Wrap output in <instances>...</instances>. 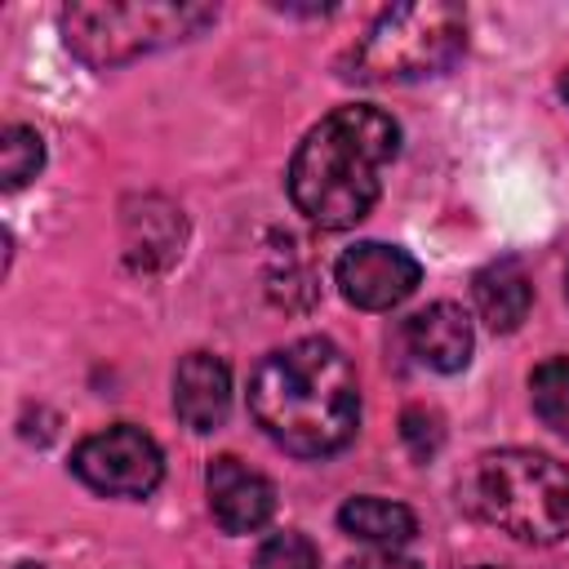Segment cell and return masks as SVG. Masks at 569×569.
<instances>
[{
  "label": "cell",
  "mask_w": 569,
  "mask_h": 569,
  "mask_svg": "<svg viewBox=\"0 0 569 569\" xmlns=\"http://www.w3.org/2000/svg\"><path fill=\"white\" fill-rule=\"evenodd\" d=\"M249 413L280 449L325 458L356 436V369L329 338H298L258 360L249 378Z\"/></svg>",
  "instance_id": "cell-1"
},
{
  "label": "cell",
  "mask_w": 569,
  "mask_h": 569,
  "mask_svg": "<svg viewBox=\"0 0 569 569\" xmlns=\"http://www.w3.org/2000/svg\"><path fill=\"white\" fill-rule=\"evenodd\" d=\"M400 151V129L378 107L329 111L293 151L289 196L316 227H356L382 187V164Z\"/></svg>",
  "instance_id": "cell-2"
},
{
  "label": "cell",
  "mask_w": 569,
  "mask_h": 569,
  "mask_svg": "<svg viewBox=\"0 0 569 569\" xmlns=\"http://www.w3.org/2000/svg\"><path fill=\"white\" fill-rule=\"evenodd\" d=\"M467 502L520 542L569 538V467L538 449L485 453L467 476Z\"/></svg>",
  "instance_id": "cell-3"
},
{
  "label": "cell",
  "mask_w": 569,
  "mask_h": 569,
  "mask_svg": "<svg viewBox=\"0 0 569 569\" xmlns=\"http://www.w3.org/2000/svg\"><path fill=\"white\" fill-rule=\"evenodd\" d=\"M467 49V18L458 4H396L360 36L347 76L360 84H409L440 76Z\"/></svg>",
  "instance_id": "cell-4"
},
{
  "label": "cell",
  "mask_w": 569,
  "mask_h": 569,
  "mask_svg": "<svg viewBox=\"0 0 569 569\" xmlns=\"http://www.w3.org/2000/svg\"><path fill=\"white\" fill-rule=\"evenodd\" d=\"M213 22L209 4H169V0H133V4H67L62 36L76 58L89 67H116L138 53L164 49L173 40L196 36Z\"/></svg>",
  "instance_id": "cell-5"
},
{
  "label": "cell",
  "mask_w": 569,
  "mask_h": 569,
  "mask_svg": "<svg viewBox=\"0 0 569 569\" xmlns=\"http://www.w3.org/2000/svg\"><path fill=\"white\" fill-rule=\"evenodd\" d=\"M71 471L98 489V493H111V498H147L160 476H164V458L156 449V440L142 431V427H107V431H93L76 445L71 453Z\"/></svg>",
  "instance_id": "cell-6"
},
{
  "label": "cell",
  "mask_w": 569,
  "mask_h": 569,
  "mask_svg": "<svg viewBox=\"0 0 569 569\" xmlns=\"http://www.w3.org/2000/svg\"><path fill=\"white\" fill-rule=\"evenodd\" d=\"M333 280L342 289V298L351 307H365V311H387L396 302H405L418 280H422V267L413 253L396 249V244H378V240H365L356 249H347L333 267Z\"/></svg>",
  "instance_id": "cell-7"
},
{
  "label": "cell",
  "mask_w": 569,
  "mask_h": 569,
  "mask_svg": "<svg viewBox=\"0 0 569 569\" xmlns=\"http://www.w3.org/2000/svg\"><path fill=\"white\" fill-rule=\"evenodd\" d=\"M204 489H209V511L227 533H253L276 511V485L231 453L209 462Z\"/></svg>",
  "instance_id": "cell-8"
},
{
  "label": "cell",
  "mask_w": 569,
  "mask_h": 569,
  "mask_svg": "<svg viewBox=\"0 0 569 569\" xmlns=\"http://www.w3.org/2000/svg\"><path fill=\"white\" fill-rule=\"evenodd\" d=\"M231 409V373L218 356L209 351H191L178 360L173 373V413L191 427V431H213L227 422Z\"/></svg>",
  "instance_id": "cell-9"
},
{
  "label": "cell",
  "mask_w": 569,
  "mask_h": 569,
  "mask_svg": "<svg viewBox=\"0 0 569 569\" xmlns=\"http://www.w3.org/2000/svg\"><path fill=\"white\" fill-rule=\"evenodd\" d=\"M409 351L440 373H458L471 360V320L458 302H431L405 325Z\"/></svg>",
  "instance_id": "cell-10"
},
{
  "label": "cell",
  "mask_w": 569,
  "mask_h": 569,
  "mask_svg": "<svg viewBox=\"0 0 569 569\" xmlns=\"http://www.w3.org/2000/svg\"><path fill=\"white\" fill-rule=\"evenodd\" d=\"M471 298H476L480 320L493 333H511V329H520V320L533 307V280H529V271L516 258H498L485 271H476Z\"/></svg>",
  "instance_id": "cell-11"
},
{
  "label": "cell",
  "mask_w": 569,
  "mask_h": 569,
  "mask_svg": "<svg viewBox=\"0 0 569 569\" xmlns=\"http://www.w3.org/2000/svg\"><path fill=\"white\" fill-rule=\"evenodd\" d=\"M338 525H342V533L365 538L373 547H400L418 529L413 511L400 507V502H387V498H351V502H342Z\"/></svg>",
  "instance_id": "cell-12"
},
{
  "label": "cell",
  "mask_w": 569,
  "mask_h": 569,
  "mask_svg": "<svg viewBox=\"0 0 569 569\" xmlns=\"http://www.w3.org/2000/svg\"><path fill=\"white\" fill-rule=\"evenodd\" d=\"M124 227H129V240H124L129 258L142 262V267H151V258L169 262L178 253V244H182V218L160 200H142V209L129 213Z\"/></svg>",
  "instance_id": "cell-13"
},
{
  "label": "cell",
  "mask_w": 569,
  "mask_h": 569,
  "mask_svg": "<svg viewBox=\"0 0 569 569\" xmlns=\"http://www.w3.org/2000/svg\"><path fill=\"white\" fill-rule=\"evenodd\" d=\"M529 396H533V413H538L556 436H569V360H565V356L542 360V365L529 373Z\"/></svg>",
  "instance_id": "cell-14"
},
{
  "label": "cell",
  "mask_w": 569,
  "mask_h": 569,
  "mask_svg": "<svg viewBox=\"0 0 569 569\" xmlns=\"http://www.w3.org/2000/svg\"><path fill=\"white\" fill-rule=\"evenodd\" d=\"M40 164H44V142H40V133L27 129V124L4 129V142H0V178H4V187L18 191L22 182H31V178L40 173Z\"/></svg>",
  "instance_id": "cell-15"
},
{
  "label": "cell",
  "mask_w": 569,
  "mask_h": 569,
  "mask_svg": "<svg viewBox=\"0 0 569 569\" xmlns=\"http://www.w3.org/2000/svg\"><path fill=\"white\" fill-rule=\"evenodd\" d=\"M253 569H320V551L302 533H276L258 547Z\"/></svg>",
  "instance_id": "cell-16"
},
{
  "label": "cell",
  "mask_w": 569,
  "mask_h": 569,
  "mask_svg": "<svg viewBox=\"0 0 569 569\" xmlns=\"http://www.w3.org/2000/svg\"><path fill=\"white\" fill-rule=\"evenodd\" d=\"M400 440H405V449H409L418 462H427V458L445 445L440 413H436V409H422V405L405 409V413H400Z\"/></svg>",
  "instance_id": "cell-17"
},
{
  "label": "cell",
  "mask_w": 569,
  "mask_h": 569,
  "mask_svg": "<svg viewBox=\"0 0 569 569\" xmlns=\"http://www.w3.org/2000/svg\"><path fill=\"white\" fill-rule=\"evenodd\" d=\"M342 569H422V565H418V560H409V556H396L391 547H382V551H369V556L347 560Z\"/></svg>",
  "instance_id": "cell-18"
},
{
  "label": "cell",
  "mask_w": 569,
  "mask_h": 569,
  "mask_svg": "<svg viewBox=\"0 0 569 569\" xmlns=\"http://www.w3.org/2000/svg\"><path fill=\"white\" fill-rule=\"evenodd\" d=\"M560 98H565V102H569V67H565V71H560Z\"/></svg>",
  "instance_id": "cell-19"
},
{
  "label": "cell",
  "mask_w": 569,
  "mask_h": 569,
  "mask_svg": "<svg viewBox=\"0 0 569 569\" xmlns=\"http://www.w3.org/2000/svg\"><path fill=\"white\" fill-rule=\"evenodd\" d=\"M18 569H44V565H18Z\"/></svg>",
  "instance_id": "cell-20"
},
{
  "label": "cell",
  "mask_w": 569,
  "mask_h": 569,
  "mask_svg": "<svg viewBox=\"0 0 569 569\" xmlns=\"http://www.w3.org/2000/svg\"><path fill=\"white\" fill-rule=\"evenodd\" d=\"M476 569H493V565H476Z\"/></svg>",
  "instance_id": "cell-21"
},
{
  "label": "cell",
  "mask_w": 569,
  "mask_h": 569,
  "mask_svg": "<svg viewBox=\"0 0 569 569\" xmlns=\"http://www.w3.org/2000/svg\"><path fill=\"white\" fill-rule=\"evenodd\" d=\"M565 289H569V284H565Z\"/></svg>",
  "instance_id": "cell-22"
}]
</instances>
